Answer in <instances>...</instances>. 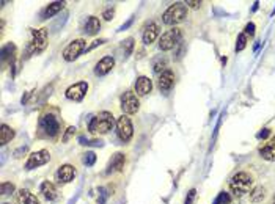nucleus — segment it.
Masks as SVG:
<instances>
[{"label": "nucleus", "instance_id": "nucleus-16", "mask_svg": "<svg viewBox=\"0 0 275 204\" xmlns=\"http://www.w3.org/2000/svg\"><path fill=\"white\" fill-rule=\"evenodd\" d=\"M159 35H161V27H159V24H156V22L148 24L146 29L143 30V43H145L146 46H151L154 41L159 38Z\"/></svg>", "mask_w": 275, "mask_h": 204}, {"label": "nucleus", "instance_id": "nucleus-7", "mask_svg": "<svg viewBox=\"0 0 275 204\" xmlns=\"http://www.w3.org/2000/svg\"><path fill=\"white\" fill-rule=\"evenodd\" d=\"M120 107L123 115H134L140 109V100L134 91H124L120 97Z\"/></svg>", "mask_w": 275, "mask_h": 204}, {"label": "nucleus", "instance_id": "nucleus-36", "mask_svg": "<svg viewBox=\"0 0 275 204\" xmlns=\"http://www.w3.org/2000/svg\"><path fill=\"white\" fill-rule=\"evenodd\" d=\"M165 65H167L165 60H162V58L157 60L156 63H154V72H161V74H162V72L165 71Z\"/></svg>", "mask_w": 275, "mask_h": 204}, {"label": "nucleus", "instance_id": "nucleus-21", "mask_svg": "<svg viewBox=\"0 0 275 204\" xmlns=\"http://www.w3.org/2000/svg\"><path fill=\"white\" fill-rule=\"evenodd\" d=\"M17 202L19 204H41L39 199L32 192H29L26 189H20L17 192Z\"/></svg>", "mask_w": 275, "mask_h": 204}, {"label": "nucleus", "instance_id": "nucleus-41", "mask_svg": "<svg viewBox=\"0 0 275 204\" xmlns=\"http://www.w3.org/2000/svg\"><path fill=\"white\" fill-rule=\"evenodd\" d=\"M131 22H132V19H129V22H126V24H124V26H123V27H121L120 30H124V29H128V27L131 26Z\"/></svg>", "mask_w": 275, "mask_h": 204}, {"label": "nucleus", "instance_id": "nucleus-30", "mask_svg": "<svg viewBox=\"0 0 275 204\" xmlns=\"http://www.w3.org/2000/svg\"><path fill=\"white\" fill-rule=\"evenodd\" d=\"M214 204H231V196L226 192H220L214 201Z\"/></svg>", "mask_w": 275, "mask_h": 204}, {"label": "nucleus", "instance_id": "nucleus-13", "mask_svg": "<svg viewBox=\"0 0 275 204\" xmlns=\"http://www.w3.org/2000/svg\"><path fill=\"white\" fill-rule=\"evenodd\" d=\"M258 152L261 156V159L267 160V162H275V135H272L270 138H267L266 141H263Z\"/></svg>", "mask_w": 275, "mask_h": 204}, {"label": "nucleus", "instance_id": "nucleus-42", "mask_svg": "<svg viewBox=\"0 0 275 204\" xmlns=\"http://www.w3.org/2000/svg\"><path fill=\"white\" fill-rule=\"evenodd\" d=\"M270 204H275V195H273V198H272V202Z\"/></svg>", "mask_w": 275, "mask_h": 204}, {"label": "nucleus", "instance_id": "nucleus-6", "mask_svg": "<svg viewBox=\"0 0 275 204\" xmlns=\"http://www.w3.org/2000/svg\"><path fill=\"white\" fill-rule=\"evenodd\" d=\"M182 41V32L178 27H173L170 30H167L165 33H162V36L159 38V49L164 52L173 50L178 44H181Z\"/></svg>", "mask_w": 275, "mask_h": 204}, {"label": "nucleus", "instance_id": "nucleus-39", "mask_svg": "<svg viewBox=\"0 0 275 204\" xmlns=\"http://www.w3.org/2000/svg\"><path fill=\"white\" fill-rule=\"evenodd\" d=\"M113 14H115V10H113V8H109V10H105V11L102 13V17H104L105 20H110V19L113 17Z\"/></svg>", "mask_w": 275, "mask_h": 204}, {"label": "nucleus", "instance_id": "nucleus-35", "mask_svg": "<svg viewBox=\"0 0 275 204\" xmlns=\"http://www.w3.org/2000/svg\"><path fill=\"white\" fill-rule=\"evenodd\" d=\"M195 196H197V190H195V189H190V190L187 192V196H186L184 204H194Z\"/></svg>", "mask_w": 275, "mask_h": 204}, {"label": "nucleus", "instance_id": "nucleus-14", "mask_svg": "<svg viewBox=\"0 0 275 204\" xmlns=\"http://www.w3.org/2000/svg\"><path fill=\"white\" fill-rule=\"evenodd\" d=\"M115 68V58L110 57V55H105L102 57L98 63H96V68H95V74L102 77V75H107L112 69Z\"/></svg>", "mask_w": 275, "mask_h": 204}, {"label": "nucleus", "instance_id": "nucleus-4", "mask_svg": "<svg viewBox=\"0 0 275 204\" xmlns=\"http://www.w3.org/2000/svg\"><path fill=\"white\" fill-rule=\"evenodd\" d=\"M187 5L182 4V2H176L173 5H170L165 13L162 14V20H164V24L167 26H176L179 22H182V20L187 17Z\"/></svg>", "mask_w": 275, "mask_h": 204}, {"label": "nucleus", "instance_id": "nucleus-28", "mask_svg": "<svg viewBox=\"0 0 275 204\" xmlns=\"http://www.w3.org/2000/svg\"><path fill=\"white\" fill-rule=\"evenodd\" d=\"M82 162H83V165L93 167L95 163H96V154L93 151H87L85 154H83V157H82Z\"/></svg>", "mask_w": 275, "mask_h": 204}, {"label": "nucleus", "instance_id": "nucleus-15", "mask_svg": "<svg viewBox=\"0 0 275 204\" xmlns=\"http://www.w3.org/2000/svg\"><path fill=\"white\" fill-rule=\"evenodd\" d=\"M126 163V156L123 152H115L112 156V159L109 160L107 170H105V174H113V173H120L124 168Z\"/></svg>", "mask_w": 275, "mask_h": 204}, {"label": "nucleus", "instance_id": "nucleus-1", "mask_svg": "<svg viewBox=\"0 0 275 204\" xmlns=\"http://www.w3.org/2000/svg\"><path fill=\"white\" fill-rule=\"evenodd\" d=\"M117 126L115 116L110 112H99L98 115H95L90 122H88V131L91 134H98V135H104L112 131V128Z\"/></svg>", "mask_w": 275, "mask_h": 204}, {"label": "nucleus", "instance_id": "nucleus-25", "mask_svg": "<svg viewBox=\"0 0 275 204\" xmlns=\"http://www.w3.org/2000/svg\"><path fill=\"white\" fill-rule=\"evenodd\" d=\"M250 196V201L251 202H261L264 198H266V189L263 186H258V187H253L251 192L248 193Z\"/></svg>", "mask_w": 275, "mask_h": 204}, {"label": "nucleus", "instance_id": "nucleus-20", "mask_svg": "<svg viewBox=\"0 0 275 204\" xmlns=\"http://www.w3.org/2000/svg\"><path fill=\"white\" fill-rule=\"evenodd\" d=\"M63 8H65V2H52L44 8L43 14H41V19H51L55 14H58Z\"/></svg>", "mask_w": 275, "mask_h": 204}, {"label": "nucleus", "instance_id": "nucleus-19", "mask_svg": "<svg viewBox=\"0 0 275 204\" xmlns=\"http://www.w3.org/2000/svg\"><path fill=\"white\" fill-rule=\"evenodd\" d=\"M39 192H41V195H43L48 201H55V199L58 198V190H57V187L54 186L52 182H49V181H44L43 184H41Z\"/></svg>", "mask_w": 275, "mask_h": 204}, {"label": "nucleus", "instance_id": "nucleus-10", "mask_svg": "<svg viewBox=\"0 0 275 204\" xmlns=\"http://www.w3.org/2000/svg\"><path fill=\"white\" fill-rule=\"evenodd\" d=\"M49 160H51V152L48 149L35 151L29 156V159L26 162V170L30 171V170H35V168H39V167L46 165Z\"/></svg>", "mask_w": 275, "mask_h": 204}, {"label": "nucleus", "instance_id": "nucleus-5", "mask_svg": "<svg viewBox=\"0 0 275 204\" xmlns=\"http://www.w3.org/2000/svg\"><path fill=\"white\" fill-rule=\"evenodd\" d=\"M38 126H39L41 134H43L44 137H48V138L57 137L60 134V129H61L60 119L55 115H52V113H46V115L41 116Z\"/></svg>", "mask_w": 275, "mask_h": 204}, {"label": "nucleus", "instance_id": "nucleus-3", "mask_svg": "<svg viewBox=\"0 0 275 204\" xmlns=\"http://www.w3.org/2000/svg\"><path fill=\"white\" fill-rule=\"evenodd\" d=\"M48 29H33L30 32V43L27 47L29 55H39L41 52H44L48 47Z\"/></svg>", "mask_w": 275, "mask_h": 204}, {"label": "nucleus", "instance_id": "nucleus-2", "mask_svg": "<svg viewBox=\"0 0 275 204\" xmlns=\"http://www.w3.org/2000/svg\"><path fill=\"white\" fill-rule=\"evenodd\" d=\"M251 189H253V177L247 171H238L230 179V192L238 198H242L244 195L250 193Z\"/></svg>", "mask_w": 275, "mask_h": 204}, {"label": "nucleus", "instance_id": "nucleus-27", "mask_svg": "<svg viewBox=\"0 0 275 204\" xmlns=\"http://www.w3.org/2000/svg\"><path fill=\"white\" fill-rule=\"evenodd\" d=\"M134 50V38H128L123 41V57L128 58Z\"/></svg>", "mask_w": 275, "mask_h": 204}, {"label": "nucleus", "instance_id": "nucleus-18", "mask_svg": "<svg viewBox=\"0 0 275 204\" xmlns=\"http://www.w3.org/2000/svg\"><path fill=\"white\" fill-rule=\"evenodd\" d=\"M76 177V170L73 165H70V163H65V165H61L57 171V179L58 182L61 184H68L71 182L73 179Z\"/></svg>", "mask_w": 275, "mask_h": 204}, {"label": "nucleus", "instance_id": "nucleus-37", "mask_svg": "<svg viewBox=\"0 0 275 204\" xmlns=\"http://www.w3.org/2000/svg\"><path fill=\"white\" fill-rule=\"evenodd\" d=\"M269 135H270V129H267V128H264V129H261V131L258 132V135H257V138H258V140H263V141H266Z\"/></svg>", "mask_w": 275, "mask_h": 204}, {"label": "nucleus", "instance_id": "nucleus-17", "mask_svg": "<svg viewBox=\"0 0 275 204\" xmlns=\"http://www.w3.org/2000/svg\"><path fill=\"white\" fill-rule=\"evenodd\" d=\"M153 90V82L150 77H146V75H140L137 77L135 80V93L139 96H146L148 93H151Z\"/></svg>", "mask_w": 275, "mask_h": 204}, {"label": "nucleus", "instance_id": "nucleus-26", "mask_svg": "<svg viewBox=\"0 0 275 204\" xmlns=\"http://www.w3.org/2000/svg\"><path fill=\"white\" fill-rule=\"evenodd\" d=\"M247 44H248V36L242 32V33H239L238 35V39H236V52H242L245 47H247Z\"/></svg>", "mask_w": 275, "mask_h": 204}, {"label": "nucleus", "instance_id": "nucleus-38", "mask_svg": "<svg viewBox=\"0 0 275 204\" xmlns=\"http://www.w3.org/2000/svg\"><path fill=\"white\" fill-rule=\"evenodd\" d=\"M105 43V39H95L93 43L87 47V52H90V50H93L95 47H98V46H101V44H104Z\"/></svg>", "mask_w": 275, "mask_h": 204}, {"label": "nucleus", "instance_id": "nucleus-34", "mask_svg": "<svg viewBox=\"0 0 275 204\" xmlns=\"http://www.w3.org/2000/svg\"><path fill=\"white\" fill-rule=\"evenodd\" d=\"M74 134H76V128H74V126H70V128L66 129L65 135H63L61 141H63V143H68V141H70V138H71V137H73Z\"/></svg>", "mask_w": 275, "mask_h": 204}, {"label": "nucleus", "instance_id": "nucleus-23", "mask_svg": "<svg viewBox=\"0 0 275 204\" xmlns=\"http://www.w3.org/2000/svg\"><path fill=\"white\" fill-rule=\"evenodd\" d=\"M13 138H14V131L8 124L0 126V145L5 146L7 143H10Z\"/></svg>", "mask_w": 275, "mask_h": 204}, {"label": "nucleus", "instance_id": "nucleus-9", "mask_svg": "<svg viewBox=\"0 0 275 204\" xmlns=\"http://www.w3.org/2000/svg\"><path fill=\"white\" fill-rule=\"evenodd\" d=\"M117 135L123 143L131 141L134 135V126L128 115H121L120 118H117Z\"/></svg>", "mask_w": 275, "mask_h": 204}, {"label": "nucleus", "instance_id": "nucleus-8", "mask_svg": "<svg viewBox=\"0 0 275 204\" xmlns=\"http://www.w3.org/2000/svg\"><path fill=\"white\" fill-rule=\"evenodd\" d=\"M87 50V43L83 38H77L74 41H71V43L65 47V50H63V60L65 61H74L77 60L83 52Z\"/></svg>", "mask_w": 275, "mask_h": 204}, {"label": "nucleus", "instance_id": "nucleus-11", "mask_svg": "<svg viewBox=\"0 0 275 204\" xmlns=\"http://www.w3.org/2000/svg\"><path fill=\"white\" fill-rule=\"evenodd\" d=\"M87 91H88V84H87V82H77V84L71 85V87L65 91V96H66V99H70V100L80 102L83 97L87 96Z\"/></svg>", "mask_w": 275, "mask_h": 204}, {"label": "nucleus", "instance_id": "nucleus-33", "mask_svg": "<svg viewBox=\"0 0 275 204\" xmlns=\"http://www.w3.org/2000/svg\"><path fill=\"white\" fill-rule=\"evenodd\" d=\"M255 24H253V22H248L247 26H245V29H244V33L248 36V38H253V36H255Z\"/></svg>", "mask_w": 275, "mask_h": 204}, {"label": "nucleus", "instance_id": "nucleus-12", "mask_svg": "<svg viewBox=\"0 0 275 204\" xmlns=\"http://www.w3.org/2000/svg\"><path fill=\"white\" fill-rule=\"evenodd\" d=\"M175 80H176L175 72H173L172 69H165L162 74H159V79H157V88H159L164 94H167L168 91H170V90L175 87Z\"/></svg>", "mask_w": 275, "mask_h": 204}, {"label": "nucleus", "instance_id": "nucleus-24", "mask_svg": "<svg viewBox=\"0 0 275 204\" xmlns=\"http://www.w3.org/2000/svg\"><path fill=\"white\" fill-rule=\"evenodd\" d=\"M14 55H16V46L13 43H8L2 47V63L7 65V61H11L14 60Z\"/></svg>", "mask_w": 275, "mask_h": 204}, {"label": "nucleus", "instance_id": "nucleus-32", "mask_svg": "<svg viewBox=\"0 0 275 204\" xmlns=\"http://www.w3.org/2000/svg\"><path fill=\"white\" fill-rule=\"evenodd\" d=\"M110 193H107V189L105 187H101L99 189V198H98V204H105V201H107Z\"/></svg>", "mask_w": 275, "mask_h": 204}, {"label": "nucleus", "instance_id": "nucleus-31", "mask_svg": "<svg viewBox=\"0 0 275 204\" xmlns=\"http://www.w3.org/2000/svg\"><path fill=\"white\" fill-rule=\"evenodd\" d=\"M0 190H2V195H11L16 187H14V184L11 182H2V187H0Z\"/></svg>", "mask_w": 275, "mask_h": 204}, {"label": "nucleus", "instance_id": "nucleus-43", "mask_svg": "<svg viewBox=\"0 0 275 204\" xmlns=\"http://www.w3.org/2000/svg\"><path fill=\"white\" fill-rule=\"evenodd\" d=\"M4 204H10V202H4Z\"/></svg>", "mask_w": 275, "mask_h": 204}, {"label": "nucleus", "instance_id": "nucleus-40", "mask_svg": "<svg viewBox=\"0 0 275 204\" xmlns=\"http://www.w3.org/2000/svg\"><path fill=\"white\" fill-rule=\"evenodd\" d=\"M186 5H187V8H189V7H190V8H198V7L201 5V2H197V0H195V2H192V0H189Z\"/></svg>", "mask_w": 275, "mask_h": 204}, {"label": "nucleus", "instance_id": "nucleus-22", "mask_svg": "<svg viewBox=\"0 0 275 204\" xmlns=\"http://www.w3.org/2000/svg\"><path fill=\"white\" fill-rule=\"evenodd\" d=\"M99 30H101V20L96 17V16H90L88 19H87V22H85V32L87 35H96V33H99Z\"/></svg>", "mask_w": 275, "mask_h": 204}, {"label": "nucleus", "instance_id": "nucleus-29", "mask_svg": "<svg viewBox=\"0 0 275 204\" xmlns=\"http://www.w3.org/2000/svg\"><path fill=\"white\" fill-rule=\"evenodd\" d=\"M79 141H80V145H83V146H102L104 145L101 140H87L85 137H80Z\"/></svg>", "mask_w": 275, "mask_h": 204}]
</instances>
